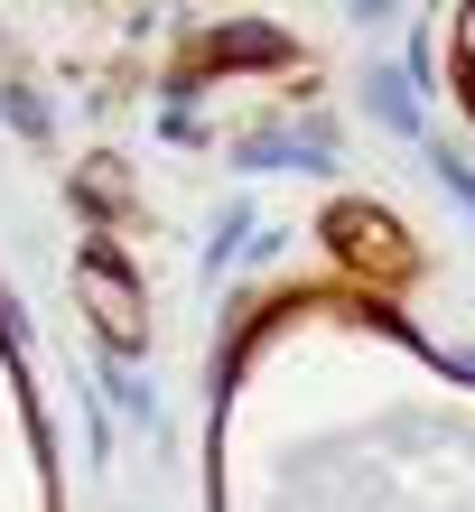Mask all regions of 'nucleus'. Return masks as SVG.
Returning a JSON list of instances; mask_svg holds the SVG:
<instances>
[{
  "mask_svg": "<svg viewBox=\"0 0 475 512\" xmlns=\"http://www.w3.org/2000/svg\"><path fill=\"white\" fill-rule=\"evenodd\" d=\"M326 233H336L345 261H373L382 280H410V252H401L392 215H373V205H336V215H326Z\"/></svg>",
  "mask_w": 475,
  "mask_h": 512,
  "instance_id": "nucleus-1",
  "label": "nucleus"
},
{
  "mask_svg": "<svg viewBox=\"0 0 475 512\" xmlns=\"http://www.w3.org/2000/svg\"><path fill=\"white\" fill-rule=\"evenodd\" d=\"M84 298H94V317H103V336H112V345H140V298L122 289L112 252H94V261H84Z\"/></svg>",
  "mask_w": 475,
  "mask_h": 512,
  "instance_id": "nucleus-2",
  "label": "nucleus"
}]
</instances>
